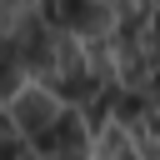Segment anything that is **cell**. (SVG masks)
Segmentation results:
<instances>
[{"instance_id":"1","label":"cell","mask_w":160,"mask_h":160,"mask_svg":"<svg viewBox=\"0 0 160 160\" xmlns=\"http://www.w3.org/2000/svg\"><path fill=\"white\" fill-rule=\"evenodd\" d=\"M60 110H65V105H60V95H55V90H45L40 80H35V85H20V90L5 100V115H10V125H15V135H20L25 145H30L35 135H45V130L60 120Z\"/></svg>"},{"instance_id":"2","label":"cell","mask_w":160,"mask_h":160,"mask_svg":"<svg viewBox=\"0 0 160 160\" xmlns=\"http://www.w3.org/2000/svg\"><path fill=\"white\" fill-rule=\"evenodd\" d=\"M45 15H50L65 35H75L80 45H85V40H105V35L115 30V10H110V0H50Z\"/></svg>"},{"instance_id":"3","label":"cell","mask_w":160,"mask_h":160,"mask_svg":"<svg viewBox=\"0 0 160 160\" xmlns=\"http://www.w3.org/2000/svg\"><path fill=\"white\" fill-rule=\"evenodd\" d=\"M25 80H30V75H25V70H20L10 55H0V105H5V100H10V95L25 85Z\"/></svg>"},{"instance_id":"4","label":"cell","mask_w":160,"mask_h":160,"mask_svg":"<svg viewBox=\"0 0 160 160\" xmlns=\"http://www.w3.org/2000/svg\"><path fill=\"white\" fill-rule=\"evenodd\" d=\"M135 155L140 160H160V135H140L135 140Z\"/></svg>"},{"instance_id":"5","label":"cell","mask_w":160,"mask_h":160,"mask_svg":"<svg viewBox=\"0 0 160 160\" xmlns=\"http://www.w3.org/2000/svg\"><path fill=\"white\" fill-rule=\"evenodd\" d=\"M5 135H15V125H10V115H5V105H0V140Z\"/></svg>"}]
</instances>
